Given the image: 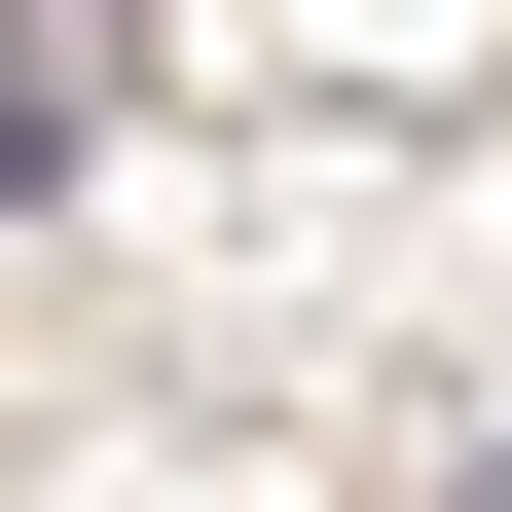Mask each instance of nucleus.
Segmentation results:
<instances>
[{"instance_id":"f257e3e1","label":"nucleus","mask_w":512,"mask_h":512,"mask_svg":"<svg viewBox=\"0 0 512 512\" xmlns=\"http://www.w3.org/2000/svg\"><path fill=\"white\" fill-rule=\"evenodd\" d=\"M37 183H74V110H37V74H0V220H37Z\"/></svg>"},{"instance_id":"f03ea898","label":"nucleus","mask_w":512,"mask_h":512,"mask_svg":"<svg viewBox=\"0 0 512 512\" xmlns=\"http://www.w3.org/2000/svg\"><path fill=\"white\" fill-rule=\"evenodd\" d=\"M439 512H512V439H476V476H439Z\"/></svg>"}]
</instances>
